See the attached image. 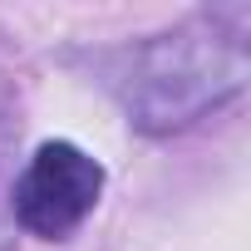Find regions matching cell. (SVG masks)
I'll return each instance as SVG.
<instances>
[{
  "mask_svg": "<svg viewBox=\"0 0 251 251\" xmlns=\"http://www.w3.org/2000/svg\"><path fill=\"white\" fill-rule=\"evenodd\" d=\"M118 74L108 79L133 123L148 133H173L197 123L207 108L231 99L246 79V45L241 30L222 35L217 20H192L182 30L153 35L118 54Z\"/></svg>",
  "mask_w": 251,
  "mask_h": 251,
  "instance_id": "obj_1",
  "label": "cell"
},
{
  "mask_svg": "<svg viewBox=\"0 0 251 251\" xmlns=\"http://www.w3.org/2000/svg\"><path fill=\"white\" fill-rule=\"evenodd\" d=\"M99 197H103V168H99V158H89L69 138H50V143L35 148V158L15 177L10 207H15V222L30 236L64 241L69 231L84 226V217L99 207Z\"/></svg>",
  "mask_w": 251,
  "mask_h": 251,
  "instance_id": "obj_2",
  "label": "cell"
}]
</instances>
